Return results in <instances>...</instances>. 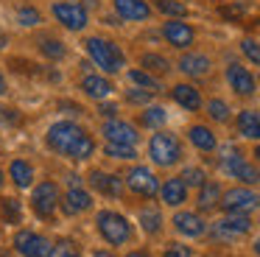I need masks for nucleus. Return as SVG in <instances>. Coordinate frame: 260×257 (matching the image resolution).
I'll return each mask as SVG.
<instances>
[{"label": "nucleus", "mask_w": 260, "mask_h": 257, "mask_svg": "<svg viewBox=\"0 0 260 257\" xmlns=\"http://www.w3.org/2000/svg\"><path fill=\"white\" fill-rule=\"evenodd\" d=\"M126 78H129V84H135V87L140 89H148V92H159V78L151 76V73H146L143 67H135V70L126 73Z\"/></svg>", "instance_id": "28"}, {"label": "nucleus", "mask_w": 260, "mask_h": 257, "mask_svg": "<svg viewBox=\"0 0 260 257\" xmlns=\"http://www.w3.org/2000/svg\"><path fill=\"white\" fill-rule=\"evenodd\" d=\"M221 210L224 212H238V215H249V212L260 210V193L252 190L249 184H238L221 193Z\"/></svg>", "instance_id": "6"}, {"label": "nucleus", "mask_w": 260, "mask_h": 257, "mask_svg": "<svg viewBox=\"0 0 260 257\" xmlns=\"http://www.w3.org/2000/svg\"><path fill=\"white\" fill-rule=\"evenodd\" d=\"M235 126H238V134H241V137H246V140H257V143H260V112H254V109H243V112H238Z\"/></svg>", "instance_id": "26"}, {"label": "nucleus", "mask_w": 260, "mask_h": 257, "mask_svg": "<svg viewBox=\"0 0 260 257\" xmlns=\"http://www.w3.org/2000/svg\"><path fill=\"white\" fill-rule=\"evenodd\" d=\"M126 257H151V254H148V251H143V249H135V251H129Z\"/></svg>", "instance_id": "46"}, {"label": "nucleus", "mask_w": 260, "mask_h": 257, "mask_svg": "<svg viewBox=\"0 0 260 257\" xmlns=\"http://www.w3.org/2000/svg\"><path fill=\"white\" fill-rule=\"evenodd\" d=\"M171 223H174V229L182 235V238H202V235L207 232V221H204L199 212H190V210L174 212Z\"/></svg>", "instance_id": "13"}, {"label": "nucleus", "mask_w": 260, "mask_h": 257, "mask_svg": "<svg viewBox=\"0 0 260 257\" xmlns=\"http://www.w3.org/2000/svg\"><path fill=\"white\" fill-rule=\"evenodd\" d=\"M140 67L146 73H151V76H165V73L171 70V61L165 59V56H159V53H143L140 56Z\"/></svg>", "instance_id": "30"}, {"label": "nucleus", "mask_w": 260, "mask_h": 257, "mask_svg": "<svg viewBox=\"0 0 260 257\" xmlns=\"http://www.w3.org/2000/svg\"><path fill=\"white\" fill-rule=\"evenodd\" d=\"M207 115L213 117L215 123H226V120H230V106H226L221 98H213L207 104Z\"/></svg>", "instance_id": "36"}, {"label": "nucleus", "mask_w": 260, "mask_h": 257, "mask_svg": "<svg viewBox=\"0 0 260 257\" xmlns=\"http://www.w3.org/2000/svg\"><path fill=\"white\" fill-rule=\"evenodd\" d=\"M243 6L241 3H235V6H224V9H221V14L226 17V20H238V17H243Z\"/></svg>", "instance_id": "42"}, {"label": "nucleus", "mask_w": 260, "mask_h": 257, "mask_svg": "<svg viewBox=\"0 0 260 257\" xmlns=\"http://www.w3.org/2000/svg\"><path fill=\"white\" fill-rule=\"evenodd\" d=\"M171 98H174L182 109H187V112H199V109H202V92H199L193 84H176V87L171 89Z\"/></svg>", "instance_id": "23"}, {"label": "nucleus", "mask_w": 260, "mask_h": 257, "mask_svg": "<svg viewBox=\"0 0 260 257\" xmlns=\"http://www.w3.org/2000/svg\"><path fill=\"white\" fill-rule=\"evenodd\" d=\"M3 95H6V78L0 76V98H3Z\"/></svg>", "instance_id": "47"}, {"label": "nucleus", "mask_w": 260, "mask_h": 257, "mask_svg": "<svg viewBox=\"0 0 260 257\" xmlns=\"http://www.w3.org/2000/svg\"><path fill=\"white\" fill-rule=\"evenodd\" d=\"M6 48V34H0V50Z\"/></svg>", "instance_id": "50"}, {"label": "nucleus", "mask_w": 260, "mask_h": 257, "mask_svg": "<svg viewBox=\"0 0 260 257\" xmlns=\"http://www.w3.org/2000/svg\"><path fill=\"white\" fill-rule=\"evenodd\" d=\"M3 184H6V173H3V168H0V190H3Z\"/></svg>", "instance_id": "49"}, {"label": "nucleus", "mask_w": 260, "mask_h": 257, "mask_svg": "<svg viewBox=\"0 0 260 257\" xmlns=\"http://www.w3.org/2000/svg\"><path fill=\"white\" fill-rule=\"evenodd\" d=\"M159 199H162V204H168V207H182L187 201V184L182 182L179 176L165 179V182L159 184Z\"/></svg>", "instance_id": "18"}, {"label": "nucleus", "mask_w": 260, "mask_h": 257, "mask_svg": "<svg viewBox=\"0 0 260 257\" xmlns=\"http://www.w3.org/2000/svg\"><path fill=\"white\" fill-rule=\"evenodd\" d=\"M137 223L143 227L146 235H159L162 232V210L154 204H146L137 210Z\"/></svg>", "instance_id": "27"}, {"label": "nucleus", "mask_w": 260, "mask_h": 257, "mask_svg": "<svg viewBox=\"0 0 260 257\" xmlns=\"http://www.w3.org/2000/svg\"><path fill=\"white\" fill-rule=\"evenodd\" d=\"M252 249H254V254L260 257V238H257V240H254V243H252Z\"/></svg>", "instance_id": "48"}, {"label": "nucleus", "mask_w": 260, "mask_h": 257, "mask_svg": "<svg viewBox=\"0 0 260 257\" xmlns=\"http://www.w3.org/2000/svg\"><path fill=\"white\" fill-rule=\"evenodd\" d=\"M226 84H230V89H235L238 95H243V98L254 95V89H257L254 76H252V73H249L243 65H235V61L226 67Z\"/></svg>", "instance_id": "14"}, {"label": "nucleus", "mask_w": 260, "mask_h": 257, "mask_svg": "<svg viewBox=\"0 0 260 257\" xmlns=\"http://www.w3.org/2000/svg\"><path fill=\"white\" fill-rule=\"evenodd\" d=\"M241 53L246 56L252 65H260V42H257V39H243V42H241Z\"/></svg>", "instance_id": "38"}, {"label": "nucleus", "mask_w": 260, "mask_h": 257, "mask_svg": "<svg viewBox=\"0 0 260 257\" xmlns=\"http://www.w3.org/2000/svg\"><path fill=\"white\" fill-rule=\"evenodd\" d=\"M104 154L112 156V159H120V162H129L137 156L135 145H120V143H107L104 145Z\"/></svg>", "instance_id": "33"}, {"label": "nucleus", "mask_w": 260, "mask_h": 257, "mask_svg": "<svg viewBox=\"0 0 260 257\" xmlns=\"http://www.w3.org/2000/svg\"><path fill=\"white\" fill-rule=\"evenodd\" d=\"M187 140H190V145L196 151H202V154H213V151L218 148V137L213 134V128L202 126V123L187 128Z\"/></svg>", "instance_id": "20"}, {"label": "nucleus", "mask_w": 260, "mask_h": 257, "mask_svg": "<svg viewBox=\"0 0 260 257\" xmlns=\"http://www.w3.org/2000/svg\"><path fill=\"white\" fill-rule=\"evenodd\" d=\"M123 184L135 196H140V199H154V196L159 193L157 173H154L151 168H146V165H132L129 171H126V176H123Z\"/></svg>", "instance_id": "9"}, {"label": "nucleus", "mask_w": 260, "mask_h": 257, "mask_svg": "<svg viewBox=\"0 0 260 257\" xmlns=\"http://www.w3.org/2000/svg\"><path fill=\"white\" fill-rule=\"evenodd\" d=\"M84 50H87V56L95 61V67H101V70L109 73V76L120 73V70H123V65H126L123 50H120L115 42L104 39V37H87L84 39Z\"/></svg>", "instance_id": "3"}, {"label": "nucleus", "mask_w": 260, "mask_h": 257, "mask_svg": "<svg viewBox=\"0 0 260 257\" xmlns=\"http://www.w3.org/2000/svg\"><path fill=\"white\" fill-rule=\"evenodd\" d=\"M95 229H98V235H101V240L109 246H129L132 235H135L129 218L118 210H98Z\"/></svg>", "instance_id": "2"}, {"label": "nucleus", "mask_w": 260, "mask_h": 257, "mask_svg": "<svg viewBox=\"0 0 260 257\" xmlns=\"http://www.w3.org/2000/svg\"><path fill=\"white\" fill-rule=\"evenodd\" d=\"M221 184L213 182V179H207V182L199 187V196H196V204H199V212H210L215 210V207L221 204Z\"/></svg>", "instance_id": "25"}, {"label": "nucleus", "mask_w": 260, "mask_h": 257, "mask_svg": "<svg viewBox=\"0 0 260 257\" xmlns=\"http://www.w3.org/2000/svg\"><path fill=\"white\" fill-rule=\"evenodd\" d=\"M176 67H179V70L185 73V76L202 78V76H207V73H210L213 61H210L204 53H185V56L179 59V65H176Z\"/></svg>", "instance_id": "24"}, {"label": "nucleus", "mask_w": 260, "mask_h": 257, "mask_svg": "<svg viewBox=\"0 0 260 257\" xmlns=\"http://www.w3.org/2000/svg\"><path fill=\"white\" fill-rule=\"evenodd\" d=\"M148 156L157 168H174L182 162V143L176 134L171 132H154L151 140H148Z\"/></svg>", "instance_id": "4"}, {"label": "nucleus", "mask_w": 260, "mask_h": 257, "mask_svg": "<svg viewBox=\"0 0 260 257\" xmlns=\"http://www.w3.org/2000/svg\"><path fill=\"white\" fill-rule=\"evenodd\" d=\"M40 53L51 61H59V59L68 56V48H64L56 37H45V39H40Z\"/></svg>", "instance_id": "32"}, {"label": "nucleus", "mask_w": 260, "mask_h": 257, "mask_svg": "<svg viewBox=\"0 0 260 257\" xmlns=\"http://www.w3.org/2000/svg\"><path fill=\"white\" fill-rule=\"evenodd\" d=\"M0 210H3V221L6 223H12V227H20V223H23V204H20V199L6 196V199L0 201Z\"/></svg>", "instance_id": "29"}, {"label": "nucleus", "mask_w": 260, "mask_h": 257, "mask_svg": "<svg viewBox=\"0 0 260 257\" xmlns=\"http://www.w3.org/2000/svg\"><path fill=\"white\" fill-rule=\"evenodd\" d=\"M112 81L109 78H104V76H95V73H90V76H84L81 78V92L87 95V98H92V101H104V98H109L112 95Z\"/></svg>", "instance_id": "22"}, {"label": "nucleus", "mask_w": 260, "mask_h": 257, "mask_svg": "<svg viewBox=\"0 0 260 257\" xmlns=\"http://www.w3.org/2000/svg\"><path fill=\"white\" fill-rule=\"evenodd\" d=\"M0 257H9V254H6V251H0Z\"/></svg>", "instance_id": "52"}, {"label": "nucleus", "mask_w": 260, "mask_h": 257, "mask_svg": "<svg viewBox=\"0 0 260 257\" xmlns=\"http://www.w3.org/2000/svg\"><path fill=\"white\" fill-rule=\"evenodd\" d=\"M157 11H162V14H168V17H185L187 14V9H185V3H179V0H157Z\"/></svg>", "instance_id": "37"}, {"label": "nucleus", "mask_w": 260, "mask_h": 257, "mask_svg": "<svg viewBox=\"0 0 260 257\" xmlns=\"http://www.w3.org/2000/svg\"><path fill=\"white\" fill-rule=\"evenodd\" d=\"M254 159L260 162V143H257V148H254Z\"/></svg>", "instance_id": "51"}, {"label": "nucleus", "mask_w": 260, "mask_h": 257, "mask_svg": "<svg viewBox=\"0 0 260 257\" xmlns=\"http://www.w3.org/2000/svg\"><path fill=\"white\" fill-rule=\"evenodd\" d=\"M0 120L3 123H17L20 117L14 115V109H3V106H0Z\"/></svg>", "instance_id": "43"}, {"label": "nucleus", "mask_w": 260, "mask_h": 257, "mask_svg": "<svg viewBox=\"0 0 260 257\" xmlns=\"http://www.w3.org/2000/svg\"><path fill=\"white\" fill-rule=\"evenodd\" d=\"M162 257H193V249L187 243H179V240H174V243H168L162 249Z\"/></svg>", "instance_id": "39"}, {"label": "nucleus", "mask_w": 260, "mask_h": 257, "mask_svg": "<svg viewBox=\"0 0 260 257\" xmlns=\"http://www.w3.org/2000/svg\"><path fill=\"white\" fill-rule=\"evenodd\" d=\"M90 184L92 190H98L101 196H107V199H120L123 196V179H118L115 173H107V171H90Z\"/></svg>", "instance_id": "16"}, {"label": "nucleus", "mask_w": 260, "mask_h": 257, "mask_svg": "<svg viewBox=\"0 0 260 257\" xmlns=\"http://www.w3.org/2000/svg\"><path fill=\"white\" fill-rule=\"evenodd\" d=\"M14 251L20 257H48L53 249V243L40 232H31V229H17L14 232Z\"/></svg>", "instance_id": "10"}, {"label": "nucleus", "mask_w": 260, "mask_h": 257, "mask_svg": "<svg viewBox=\"0 0 260 257\" xmlns=\"http://www.w3.org/2000/svg\"><path fill=\"white\" fill-rule=\"evenodd\" d=\"M179 179L187 184V187H202L204 182H207V173H204V168H196V165H187L182 168Z\"/></svg>", "instance_id": "34"}, {"label": "nucleus", "mask_w": 260, "mask_h": 257, "mask_svg": "<svg viewBox=\"0 0 260 257\" xmlns=\"http://www.w3.org/2000/svg\"><path fill=\"white\" fill-rule=\"evenodd\" d=\"M218 168H221V173H226L230 179H238L241 184H249V187H252V184H260V168L252 165V162H249L238 148H232V145L224 151Z\"/></svg>", "instance_id": "5"}, {"label": "nucleus", "mask_w": 260, "mask_h": 257, "mask_svg": "<svg viewBox=\"0 0 260 257\" xmlns=\"http://www.w3.org/2000/svg\"><path fill=\"white\" fill-rule=\"evenodd\" d=\"M101 134L107 143H120V145H137V140H140L137 128L129 120H118V117H107L101 126Z\"/></svg>", "instance_id": "12"}, {"label": "nucleus", "mask_w": 260, "mask_h": 257, "mask_svg": "<svg viewBox=\"0 0 260 257\" xmlns=\"http://www.w3.org/2000/svg\"><path fill=\"white\" fill-rule=\"evenodd\" d=\"M9 179H12V184L17 190H28V187H34L37 171L28 159H12V165H9Z\"/></svg>", "instance_id": "21"}, {"label": "nucleus", "mask_w": 260, "mask_h": 257, "mask_svg": "<svg viewBox=\"0 0 260 257\" xmlns=\"http://www.w3.org/2000/svg\"><path fill=\"white\" fill-rule=\"evenodd\" d=\"M215 240H224V243H232V240H241L243 235L252 232V218L249 215H238V212H224V218L210 227Z\"/></svg>", "instance_id": "8"}, {"label": "nucleus", "mask_w": 260, "mask_h": 257, "mask_svg": "<svg viewBox=\"0 0 260 257\" xmlns=\"http://www.w3.org/2000/svg\"><path fill=\"white\" fill-rule=\"evenodd\" d=\"M51 11H53V17H56L64 28H68V31H84L87 22H90V14H87V9L81 3L59 0V3H53Z\"/></svg>", "instance_id": "11"}, {"label": "nucleus", "mask_w": 260, "mask_h": 257, "mask_svg": "<svg viewBox=\"0 0 260 257\" xmlns=\"http://www.w3.org/2000/svg\"><path fill=\"white\" fill-rule=\"evenodd\" d=\"M92 257H115V254L109 249H95V251H92Z\"/></svg>", "instance_id": "45"}, {"label": "nucleus", "mask_w": 260, "mask_h": 257, "mask_svg": "<svg viewBox=\"0 0 260 257\" xmlns=\"http://www.w3.org/2000/svg\"><path fill=\"white\" fill-rule=\"evenodd\" d=\"M165 120H168V112H165L162 106H146V112L140 115V126L157 128V132L165 126Z\"/></svg>", "instance_id": "31"}, {"label": "nucleus", "mask_w": 260, "mask_h": 257, "mask_svg": "<svg viewBox=\"0 0 260 257\" xmlns=\"http://www.w3.org/2000/svg\"><path fill=\"white\" fill-rule=\"evenodd\" d=\"M162 37H165V42L174 45V48H190L193 39H196V31L182 20H168L162 25Z\"/></svg>", "instance_id": "17"}, {"label": "nucleus", "mask_w": 260, "mask_h": 257, "mask_svg": "<svg viewBox=\"0 0 260 257\" xmlns=\"http://www.w3.org/2000/svg\"><path fill=\"white\" fill-rule=\"evenodd\" d=\"M48 257H81V251L76 249L73 243H70V240H62V243H56L51 249V254Z\"/></svg>", "instance_id": "40"}, {"label": "nucleus", "mask_w": 260, "mask_h": 257, "mask_svg": "<svg viewBox=\"0 0 260 257\" xmlns=\"http://www.w3.org/2000/svg\"><path fill=\"white\" fill-rule=\"evenodd\" d=\"M45 143L53 154L73 162H87L95 154V140L84 132L76 120H56L45 134Z\"/></svg>", "instance_id": "1"}, {"label": "nucleus", "mask_w": 260, "mask_h": 257, "mask_svg": "<svg viewBox=\"0 0 260 257\" xmlns=\"http://www.w3.org/2000/svg\"><path fill=\"white\" fill-rule=\"evenodd\" d=\"M151 98H154V92H148V89H140V87H135V89H129V92H126V101H129V104H135V106L148 104Z\"/></svg>", "instance_id": "41"}, {"label": "nucleus", "mask_w": 260, "mask_h": 257, "mask_svg": "<svg viewBox=\"0 0 260 257\" xmlns=\"http://www.w3.org/2000/svg\"><path fill=\"white\" fill-rule=\"evenodd\" d=\"M17 22L23 28H37L42 22V14L34 9V6H23V9H17Z\"/></svg>", "instance_id": "35"}, {"label": "nucleus", "mask_w": 260, "mask_h": 257, "mask_svg": "<svg viewBox=\"0 0 260 257\" xmlns=\"http://www.w3.org/2000/svg\"><path fill=\"white\" fill-rule=\"evenodd\" d=\"M59 207H62L64 215H81V212L92 210V196L87 193V187H70L64 190L62 201H59Z\"/></svg>", "instance_id": "15"}, {"label": "nucleus", "mask_w": 260, "mask_h": 257, "mask_svg": "<svg viewBox=\"0 0 260 257\" xmlns=\"http://www.w3.org/2000/svg\"><path fill=\"white\" fill-rule=\"evenodd\" d=\"M115 11H118L120 20L129 22H143L151 17V6L146 0H115Z\"/></svg>", "instance_id": "19"}, {"label": "nucleus", "mask_w": 260, "mask_h": 257, "mask_svg": "<svg viewBox=\"0 0 260 257\" xmlns=\"http://www.w3.org/2000/svg\"><path fill=\"white\" fill-rule=\"evenodd\" d=\"M59 201H62V190L56 182L51 179H42L40 184H34L31 190V210L40 218H53V212L59 210Z\"/></svg>", "instance_id": "7"}, {"label": "nucleus", "mask_w": 260, "mask_h": 257, "mask_svg": "<svg viewBox=\"0 0 260 257\" xmlns=\"http://www.w3.org/2000/svg\"><path fill=\"white\" fill-rule=\"evenodd\" d=\"M115 112H118L115 104H101L98 106V115H104V117H115Z\"/></svg>", "instance_id": "44"}]
</instances>
